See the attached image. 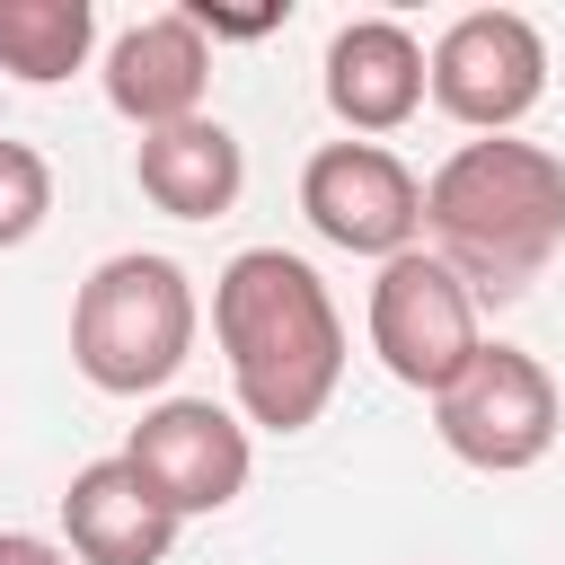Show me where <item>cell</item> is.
Wrapping results in <instances>:
<instances>
[{
  "instance_id": "5",
  "label": "cell",
  "mask_w": 565,
  "mask_h": 565,
  "mask_svg": "<svg viewBox=\"0 0 565 565\" xmlns=\"http://www.w3.org/2000/svg\"><path fill=\"white\" fill-rule=\"evenodd\" d=\"M424 97L468 132H512L547 97V35L521 9H468L424 53Z\"/></svg>"
},
{
  "instance_id": "12",
  "label": "cell",
  "mask_w": 565,
  "mask_h": 565,
  "mask_svg": "<svg viewBox=\"0 0 565 565\" xmlns=\"http://www.w3.org/2000/svg\"><path fill=\"white\" fill-rule=\"evenodd\" d=\"M132 177H141V194H150L168 221H221V212L238 203V185H247V150H238L230 124L194 115V124L141 132Z\"/></svg>"
},
{
  "instance_id": "8",
  "label": "cell",
  "mask_w": 565,
  "mask_h": 565,
  "mask_svg": "<svg viewBox=\"0 0 565 565\" xmlns=\"http://www.w3.org/2000/svg\"><path fill=\"white\" fill-rule=\"evenodd\" d=\"M124 459H132V477H141L177 521L230 512V503L247 494V468H256L247 424H238L230 406H212V397H159V406L132 424Z\"/></svg>"
},
{
  "instance_id": "9",
  "label": "cell",
  "mask_w": 565,
  "mask_h": 565,
  "mask_svg": "<svg viewBox=\"0 0 565 565\" xmlns=\"http://www.w3.org/2000/svg\"><path fill=\"white\" fill-rule=\"evenodd\" d=\"M203 88H212V44L194 26V9H159L141 26H124L106 44V106L141 132H168V124H194L203 115Z\"/></svg>"
},
{
  "instance_id": "1",
  "label": "cell",
  "mask_w": 565,
  "mask_h": 565,
  "mask_svg": "<svg viewBox=\"0 0 565 565\" xmlns=\"http://www.w3.org/2000/svg\"><path fill=\"white\" fill-rule=\"evenodd\" d=\"M212 335L230 353L238 415L265 433H309L344 380V318L309 256L247 247L212 282Z\"/></svg>"
},
{
  "instance_id": "2",
  "label": "cell",
  "mask_w": 565,
  "mask_h": 565,
  "mask_svg": "<svg viewBox=\"0 0 565 565\" xmlns=\"http://www.w3.org/2000/svg\"><path fill=\"white\" fill-rule=\"evenodd\" d=\"M424 230L477 300H521L565 247V159L512 132L459 141L424 177Z\"/></svg>"
},
{
  "instance_id": "15",
  "label": "cell",
  "mask_w": 565,
  "mask_h": 565,
  "mask_svg": "<svg viewBox=\"0 0 565 565\" xmlns=\"http://www.w3.org/2000/svg\"><path fill=\"white\" fill-rule=\"evenodd\" d=\"M0 565H71V547H53L35 530H0Z\"/></svg>"
},
{
  "instance_id": "14",
  "label": "cell",
  "mask_w": 565,
  "mask_h": 565,
  "mask_svg": "<svg viewBox=\"0 0 565 565\" xmlns=\"http://www.w3.org/2000/svg\"><path fill=\"white\" fill-rule=\"evenodd\" d=\"M53 212V168L26 141H0V247H26Z\"/></svg>"
},
{
  "instance_id": "3",
  "label": "cell",
  "mask_w": 565,
  "mask_h": 565,
  "mask_svg": "<svg viewBox=\"0 0 565 565\" xmlns=\"http://www.w3.org/2000/svg\"><path fill=\"white\" fill-rule=\"evenodd\" d=\"M194 353V282L177 256H106L71 300V362L106 397H150Z\"/></svg>"
},
{
  "instance_id": "11",
  "label": "cell",
  "mask_w": 565,
  "mask_h": 565,
  "mask_svg": "<svg viewBox=\"0 0 565 565\" xmlns=\"http://www.w3.org/2000/svg\"><path fill=\"white\" fill-rule=\"evenodd\" d=\"M62 539L79 565H159L177 547V512L132 477V459H88L62 486Z\"/></svg>"
},
{
  "instance_id": "10",
  "label": "cell",
  "mask_w": 565,
  "mask_h": 565,
  "mask_svg": "<svg viewBox=\"0 0 565 565\" xmlns=\"http://www.w3.org/2000/svg\"><path fill=\"white\" fill-rule=\"evenodd\" d=\"M327 106L344 132H397L424 106V44L397 18H353L327 44Z\"/></svg>"
},
{
  "instance_id": "6",
  "label": "cell",
  "mask_w": 565,
  "mask_h": 565,
  "mask_svg": "<svg viewBox=\"0 0 565 565\" xmlns=\"http://www.w3.org/2000/svg\"><path fill=\"white\" fill-rule=\"evenodd\" d=\"M477 344H486L477 335V291L441 256L406 247V256L380 265V282H371V353L388 362V380L441 397L477 362Z\"/></svg>"
},
{
  "instance_id": "4",
  "label": "cell",
  "mask_w": 565,
  "mask_h": 565,
  "mask_svg": "<svg viewBox=\"0 0 565 565\" xmlns=\"http://www.w3.org/2000/svg\"><path fill=\"white\" fill-rule=\"evenodd\" d=\"M433 424H441L450 459H468V468H486V477H521V468L547 459V441H556V424H565V397H556V380H547L539 353H521V344H477V362L433 397Z\"/></svg>"
},
{
  "instance_id": "7",
  "label": "cell",
  "mask_w": 565,
  "mask_h": 565,
  "mask_svg": "<svg viewBox=\"0 0 565 565\" xmlns=\"http://www.w3.org/2000/svg\"><path fill=\"white\" fill-rule=\"evenodd\" d=\"M300 212L327 247L344 256H406L415 230H424V185L397 150L380 141H327L309 168H300Z\"/></svg>"
},
{
  "instance_id": "13",
  "label": "cell",
  "mask_w": 565,
  "mask_h": 565,
  "mask_svg": "<svg viewBox=\"0 0 565 565\" xmlns=\"http://www.w3.org/2000/svg\"><path fill=\"white\" fill-rule=\"evenodd\" d=\"M97 9L88 0H0V71L26 88H53L88 62Z\"/></svg>"
}]
</instances>
